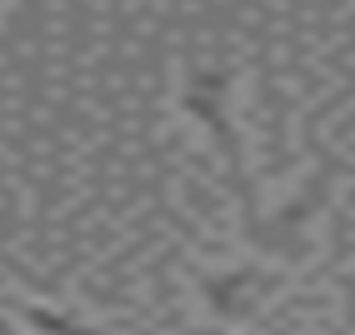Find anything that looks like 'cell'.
Wrapping results in <instances>:
<instances>
[{
  "instance_id": "cell-1",
  "label": "cell",
  "mask_w": 355,
  "mask_h": 335,
  "mask_svg": "<svg viewBox=\"0 0 355 335\" xmlns=\"http://www.w3.org/2000/svg\"><path fill=\"white\" fill-rule=\"evenodd\" d=\"M0 335H10V330H6V325H0Z\"/></svg>"
}]
</instances>
